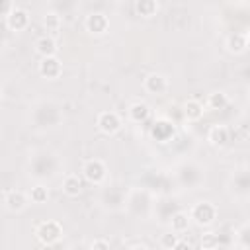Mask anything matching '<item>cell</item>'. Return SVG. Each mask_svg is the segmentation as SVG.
Segmentation results:
<instances>
[{
	"instance_id": "obj_8",
	"label": "cell",
	"mask_w": 250,
	"mask_h": 250,
	"mask_svg": "<svg viewBox=\"0 0 250 250\" xmlns=\"http://www.w3.org/2000/svg\"><path fill=\"white\" fill-rule=\"evenodd\" d=\"M4 23H6L12 31H21V29L27 27V23H29V16H27L25 10H21V8H14V10L4 18Z\"/></svg>"
},
{
	"instance_id": "obj_12",
	"label": "cell",
	"mask_w": 250,
	"mask_h": 250,
	"mask_svg": "<svg viewBox=\"0 0 250 250\" xmlns=\"http://www.w3.org/2000/svg\"><path fill=\"white\" fill-rule=\"evenodd\" d=\"M207 139H209V143L213 146H219V148L225 146L229 143V127H225V125H213L209 129Z\"/></svg>"
},
{
	"instance_id": "obj_6",
	"label": "cell",
	"mask_w": 250,
	"mask_h": 250,
	"mask_svg": "<svg viewBox=\"0 0 250 250\" xmlns=\"http://www.w3.org/2000/svg\"><path fill=\"white\" fill-rule=\"evenodd\" d=\"M62 72V62L57 59V55L53 57H41V62H39V74L47 80H55L59 78Z\"/></svg>"
},
{
	"instance_id": "obj_19",
	"label": "cell",
	"mask_w": 250,
	"mask_h": 250,
	"mask_svg": "<svg viewBox=\"0 0 250 250\" xmlns=\"http://www.w3.org/2000/svg\"><path fill=\"white\" fill-rule=\"evenodd\" d=\"M61 16L57 14V12H47L45 16H43V27L49 31V33H57L59 29H61Z\"/></svg>"
},
{
	"instance_id": "obj_22",
	"label": "cell",
	"mask_w": 250,
	"mask_h": 250,
	"mask_svg": "<svg viewBox=\"0 0 250 250\" xmlns=\"http://www.w3.org/2000/svg\"><path fill=\"white\" fill-rule=\"evenodd\" d=\"M160 246H162V248H168V250H172V248H178V246H180V240H178V234H176V230L162 234V236H160Z\"/></svg>"
},
{
	"instance_id": "obj_24",
	"label": "cell",
	"mask_w": 250,
	"mask_h": 250,
	"mask_svg": "<svg viewBox=\"0 0 250 250\" xmlns=\"http://www.w3.org/2000/svg\"><path fill=\"white\" fill-rule=\"evenodd\" d=\"M90 248L92 250H107L109 248V240H104V238H96V240H92V244H90Z\"/></svg>"
},
{
	"instance_id": "obj_10",
	"label": "cell",
	"mask_w": 250,
	"mask_h": 250,
	"mask_svg": "<svg viewBox=\"0 0 250 250\" xmlns=\"http://www.w3.org/2000/svg\"><path fill=\"white\" fill-rule=\"evenodd\" d=\"M150 135H152V139H156L158 143H166V141H170V139L174 137V125H172L170 121H166V119H158V121H154V125L150 127Z\"/></svg>"
},
{
	"instance_id": "obj_7",
	"label": "cell",
	"mask_w": 250,
	"mask_h": 250,
	"mask_svg": "<svg viewBox=\"0 0 250 250\" xmlns=\"http://www.w3.org/2000/svg\"><path fill=\"white\" fill-rule=\"evenodd\" d=\"M4 205H6L8 211H12V213H20V211L25 209V205H27V197H25L23 191L8 189V191L4 193Z\"/></svg>"
},
{
	"instance_id": "obj_26",
	"label": "cell",
	"mask_w": 250,
	"mask_h": 250,
	"mask_svg": "<svg viewBox=\"0 0 250 250\" xmlns=\"http://www.w3.org/2000/svg\"><path fill=\"white\" fill-rule=\"evenodd\" d=\"M248 98H250V88H248Z\"/></svg>"
},
{
	"instance_id": "obj_1",
	"label": "cell",
	"mask_w": 250,
	"mask_h": 250,
	"mask_svg": "<svg viewBox=\"0 0 250 250\" xmlns=\"http://www.w3.org/2000/svg\"><path fill=\"white\" fill-rule=\"evenodd\" d=\"M35 236L41 244L45 246H55L57 240L62 236V227L57 221H43L39 223V227L35 229Z\"/></svg>"
},
{
	"instance_id": "obj_2",
	"label": "cell",
	"mask_w": 250,
	"mask_h": 250,
	"mask_svg": "<svg viewBox=\"0 0 250 250\" xmlns=\"http://www.w3.org/2000/svg\"><path fill=\"white\" fill-rule=\"evenodd\" d=\"M189 217L193 219V223H197L199 227H209L213 225V221L217 219V207L209 201H199L191 207Z\"/></svg>"
},
{
	"instance_id": "obj_16",
	"label": "cell",
	"mask_w": 250,
	"mask_h": 250,
	"mask_svg": "<svg viewBox=\"0 0 250 250\" xmlns=\"http://www.w3.org/2000/svg\"><path fill=\"white\" fill-rule=\"evenodd\" d=\"M203 104L197 102V100H188L184 104V115L188 121H199L203 117Z\"/></svg>"
},
{
	"instance_id": "obj_20",
	"label": "cell",
	"mask_w": 250,
	"mask_h": 250,
	"mask_svg": "<svg viewBox=\"0 0 250 250\" xmlns=\"http://www.w3.org/2000/svg\"><path fill=\"white\" fill-rule=\"evenodd\" d=\"M29 199H31L33 203H45V201L49 199V189H47L43 184H37V186H33V188L29 189Z\"/></svg>"
},
{
	"instance_id": "obj_21",
	"label": "cell",
	"mask_w": 250,
	"mask_h": 250,
	"mask_svg": "<svg viewBox=\"0 0 250 250\" xmlns=\"http://www.w3.org/2000/svg\"><path fill=\"white\" fill-rule=\"evenodd\" d=\"M227 104H229V98H227L225 92H213L207 98V105L213 107V109H223Z\"/></svg>"
},
{
	"instance_id": "obj_15",
	"label": "cell",
	"mask_w": 250,
	"mask_h": 250,
	"mask_svg": "<svg viewBox=\"0 0 250 250\" xmlns=\"http://www.w3.org/2000/svg\"><path fill=\"white\" fill-rule=\"evenodd\" d=\"M35 51L41 57H53V55H57V43L51 35H43L35 41Z\"/></svg>"
},
{
	"instance_id": "obj_17",
	"label": "cell",
	"mask_w": 250,
	"mask_h": 250,
	"mask_svg": "<svg viewBox=\"0 0 250 250\" xmlns=\"http://www.w3.org/2000/svg\"><path fill=\"white\" fill-rule=\"evenodd\" d=\"M135 12L143 18H152L158 12V2L156 0H137L135 2Z\"/></svg>"
},
{
	"instance_id": "obj_3",
	"label": "cell",
	"mask_w": 250,
	"mask_h": 250,
	"mask_svg": "<svg viewBox=\"0 0 250 250\" xmlns=\"http://www.w3.org/2000/svg\"><path fill=\"white\" fill-rule=\"evenodd\" d=\"M82 174H84V178H86L90 184L100 186V184L105 180V176H107V168H105V164H104L100 158H90V160L84 162Z\"/></svg>"
},
{
	"instance_id": "obj_13",
	"label": "cell",
	"mask_w": 250,
	"mask_h": 250,
	"mask_svg": "<svg viewBox=\"0 0 250 250\" xmlns=\"http://www.w3.org/2000/svg\"><path fill=\"white\" fill-rule=\"evenodd\" d=\"M62 191L68 197H78L82 193V180H80V176L78 174H68L62 180Z\"/></svg>"
},
{
	"instance_id": "obj_23",
	"label": "cell",
	"mask_w": 250,
	"mask_h": 250,
	"mask_svg": "<svg viewBox=\"0 0 250 250\" xmlns=\"http://www.w3.org/2000/svg\"><path fill=\"white\" fill-rule=\"evenodd\" d=\"M219 244V240L213 236V232H205L203 234V238H201V246L203 248H213V246H217Z\"/></svg>"
},
{
	"instance_id": "obj_18",
	"label": "cell",
	"mask_w": 250,
	"mask_h": 250,
	"mask_svg": "<svg viewBox=\"0 0 250 250\" xmlns=\"http://www.w3.org/2000/svg\"><path fill=\"white\" fill-rule=\"evenodd\" d=\"M189 215L188 213H184V211H178V213H174L172 215V221H170V225H172V230H176V232H184V230H188V227H189Z\"/></svg>"
},
{
	"instance_id": "obj_14",
	"label": "cell",
	"mask_w": 250,
	"mask_h": 250,
	"mask_svg": "<svg viewBox=\"0 0 250 250\" xmlns=\"http://www.w3.org/2000/svg\"><path fill=\"white\" fill-rule=\"evenodd\" d=\"M148 115H150V107L145 102H135L129 105V119L133 123H143L148 119Z\"/></svg>"
},
{
	"instance_id": "obj_9",
	"label": "cell",
	"mask_w": 250,
	"mask_h": 250,
	"mask_svg": "<svg viewBox=\"0 0 250 250\" xmlns=\"http://www.w3.org/2000/svg\"><path fill=\"white\" fill-rule=\"evenodd\" d=\"M143 86H145V90H146L148 94H164L166 88H168V80H166V76L160 74V72H150V74L145 78Z\"/></svg>"
},
{
	"instance_id": "obj_5",
	"label": "cell",
	"mask_w": 250,
	"mask_h": 250,
	"mask_svg": "<svg viewBox=\"0 0 250 250\" xmlns=\"http://www.w3.org/2000/svg\"><path fill=\"white\" fill-rule=\"evenodd\" d=\"M84 27H86V31H90L92 35H104V33L107 31V27H109V20H107V16L102 14V12H92V14L86 16Z\"/></svg>"
},
{
	"instance_id": "obj_4",
	"label": "cell",
	"mask_w": 250,
	"mask_h": 250,
	"mask_svg": "<svg viewBox=\"0 0 250 250\" xmlns=\"http://www.w3.org/2000/svg\"><path fill=\"white\" fill-rule=\"evenodd\" d=\"M96 125L104 135H115L121 129V119L115 111H102L96 119Z\"/></svg>"
},
{
	"instance_id": "obj_25",
	"label": "cell",
	"mask_w": 250,
	"mask_h": 250,
	"mask_svg": "<svg viewBox=\"0 0 250 250\" xmlns=\"http://www.w3.org/2000/svg\"><path fill=\"white\" fill-rule=\"evenodd\" d=\"M16 6H12V0H2V18H6Z\"/></svg>"
},
{
	"instance_id": "obj_11",
	"label": "cell",
	"mask_w": 250,
	"mask_h": 250,
	"mask_svg": "<svg viewBox=\"0 0 250 250\" xmlns=\"http://www.w3.org/2000/svg\"><path fill=\"white\" fill-rule=\"evenodd\" d=\"M250 47L248 35L246 33H230L227 39V51L232 55H240Z\"/></svg>"
}]
</instances>
